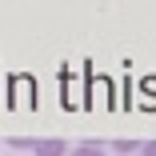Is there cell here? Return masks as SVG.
Segmentation results:
<instances>
[{
    "instance_id": "277c9868",
    "label": "cell",
    "mask_w": 156,
    "mask_h": 156,
    "mask_svg": "<svg viewBox=\"0 0 156 156\" xmlns=\"http://www.w3.org/2000/svg\"><path fill=\"white\" fill-rule=\"evenodd\" d=\"M12 148H32V136H8Z\"/></svg>"
},
{
    "instance_id": "6da1fadb",
    "label": "cell",
    "mask_w": 156,
    "mask_h": 156,
    "mask_svg": "<svg viewBox=\"0 0 156 156\" xmlns=\"http://www.w3.org/2000/svg\"><path fill=\"white\" fill-rule=\"evenodd\" d=\"M72 144H64L60 136H36L32 140V156H68Z\"/></svg>"
},
{
    "instance_id": "5b68a950",
    "label": "cell",
    "mask_w": 156,
    "mask_h": 156,
    "mask_svg": "<svg viewBox=\"0 0 156 156\" xmlns=\"http://www.w3.org/2000/svg\"><path fill=\"white\" fill-rule=\"evenodd\" d=\"M140 156H156V140H144V148H140Z\"/></svg>"
},
{
    "instance_id": "7a4b0ae2",
    "label": "cell",
    "mask_w": 156,
    "mask_h": 156,
    "mask_svg": "<svg viewBox=\"0 0 156 156\" xmlns=\"http://www.w3.org/2000/svg\"><path fill=\"white\" fill-rule=\"evenodd\" d=\"M68 156H108L104 152V144L100 140H80V144H72V152Z\"/></svg>"
},
{
    "instance_id": "3957f363",
    "label": "cell",
    "mask_w": 156,
    "mask_h": 156,
    "mask_svg": "<svg viewBox=\"0 0 156 156\" xmlns=\"http://www.w3.org/2000/svg\"><path fill=\"white\" fill-rule=\"evenodd\" d=\"M140 148H144V140H112V152H120V156H140Z\"/></svg>"
}]
</instances>
